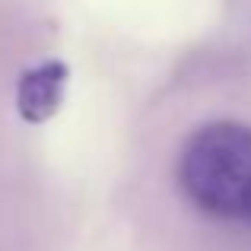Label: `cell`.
Segmentation results:
<instances>
[{
    "mask_svg": "<svg viewBox=\"0 0 251 251\" xmlns=\"http://www.w3.org/2000/svg\"><path fill=\"white\" fill-rule=\"evenodd\" d=\"M178 181L207 216L251 223V127L239 121L197 127L181 150Z\"/></svg>",
    "mask_w": 251,
    "mask_h": 251,
    "instance_id": "6da1fadb",
    "label": "cell"
},
{
    "mask_svg": "<svg viewBox=\"0 0 251 251\" xmlns=\"http://www.w3.org/2000/svg\"><path fill=\"white\" fill-rule=\"evenodd\" d=\"M70 80V67L64 61H42L23 70L16 86V108L19 118L29 124H42L57 115L64 102V89Z\"/></svg>",
    "mask_w": 251,
    "mask_h": 251,
    "instance_id": "7a4b0ae2",
    "label": "cell"
}]
</instances>
